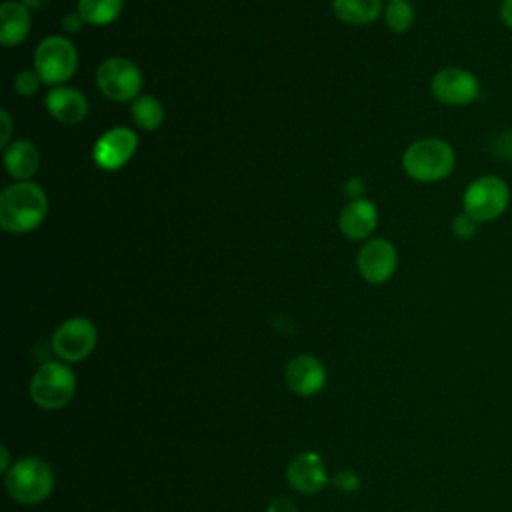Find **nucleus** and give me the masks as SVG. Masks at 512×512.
<instances>
[{"instance_id": "nucleus-1", "label": "nucleus", "mask_w": 512, "mask_h": 512, "mask_svg": "<svg viewBox=\"0 0 512 512\" xmlns=\"http://www.w3.org/2000/svg\"><path fill=\"white\" fill-rule=\"evenodd\" d=\"M48 214L46 192L30 182L22 180L2 190L0 194V226L10 234H24L42 224Z\"/></svg>"}, {"instance_id": "nucleus-2", "label": "nucleus", "mask_w": 512, "mask_h": 512, "mask_svg": "<svg viewBox=\"0 0 512 512\" xmlns=\"http://www.w3.org/2000/svg\"><path fill=\"white\" fill-rule=\"evenodd\" d=\"M402 168L416 182H440L454 172L456 152L452 144L442 138H418L404 150Z\"/></svg>"}, {"instance_id": "nucleus-3", "label": "nucleus", "mask_w": 512, "mask_h": 512, "mask_svg": "<svg viewBox=\"0 0 512 512\" xmlns=\"http://www.w3.org/2000/svg\"><path fill=\"white\" fill-rule=\"evenodd\" d=\"M512 202L508 182L498 174H482L474 178L462 192V212L478 224H488L506 214Z\"/></svg>"}, {"instance_id": "nucleus-4", "label": "nucleus", "mask_w": 512, "mask_h": 512, "mask_svg": "<svg viewBox=\"0 0 512 512\" xmlns=\"http://www.w3.org/2000/svg\"><path fill=\"white\" fill-rule=\"evenodd\" d=\"M4 488L20 504H40L54 490V472L46 460L24 456L4 474Z\"/></svg>"}, {"instance_id": "nucleus-5", "label": "nucleus", "mask_w": 512, "mask_h": 512, "mask_svg": "<svg viewBox=\"0 0 512 512\" xmlns=\"http://www.w3.org/2000/svg\"><path fill=\"white\" fill-rule=\"evenodd\" d=\"M28 390L42 410H60L76 394V374L66 362H44L32 374Z\"/></svg>"}, {"instance_id": "nucleus-6", "label": "nucleus", "mask_w": 512, "mask_h": 512, "mask_svg": "<svg viewBox=\"0 0 512 512\" xmlns=\"http://www.w3.org/2000/svg\"><path fill=\"white\" fill-rule=\"evenodd\" d=\"M78 68V52L64 36H48L40 40L34 52V70L40 80L50 86H62Z\"/></svg>"}, {"instance_id": "nucleus-7", "label": "nucleus", "mask_w": 512, "mask_h": 512, "mask_svg": "<svg viewBox=\"0 0 512 512\" xmlns=\"http://www.w3.org/2000/svg\"><path fill=\"white\" fill-rule=\"evenodd\" d=\"M430 92L434 100L444 106L464 108L480 98L482 84L472 70L462 66H446L432 76Z\"/></svg>"}, {"instance_id": "nucleus-8", "label": "nucleus", "mask_w": 512, "mask_h": 512, "mask_svg": "<svg viewBox=\"0 0 512 512\" xmlns=\"http://www.w3.org/2000/svg\"><path fill=\"white\" fill-rule=\"evenodd\" d=\"M140 68L122 56L106 58L96 70V84L100 92L114 102H128L138 98L142 88Z\"/></svg>"}, {"instance_id": "nucleus-9", "label": "nucleus", "mask_w": 512, "mask_h": 512, "mask_svg": "<svg viewBox=\"0 0 512 512\" xmlns=\"http://www.w3.org/2000/svg\"><path fill=\"white\" fill-rule=\"evenodd\" d=\"M98 342V330L92 320L74 316L64 320L52 334V350L62 362H80L88 358Z\"/></svg>"}, {"instance_id": "nucleus-10", "label": "nucleus", "mask_w": 512, "mask_h": 512, "mask_svg": "<svg viewBox=\"0 0 512 512\" xmlns=\"http://www.w3.org/2000/svg\"><path fill=\"white\" fill-rule=\"evenodd\" d=\"M138 136L126 128L116 126L106 130L92 148V158L102 170H118L122 168L136 152Z\"/></svg>"}, {"instance_id": "nucleus-11", "label": "nucleus", "mask_w": 512, "mask_h": 512, "mask_svg": "<svg viewBox=\"0 0 512 512\" xmlns=\"http://www.w3.org/2000/svg\"><path fill=\"white\" fill-rule=\"evenodd\" d=\"M398 268V252L384 238L368 240L358 252V272L370 284H384Z\"/></svg>"}, {"instance_id": "nucleus-12", "label": "nucleus", "mask_w": 512, "mask_h": 512, "mask_svg": "<svg viewBox=\"0 0 512 512\" xmlns=\"http://www.w3.org/2000/svg\"><path fill=\"white\" fill-rule=\"evenodd\" d=\"M286 482L292 490L312 496L330 484V476L322 456L314 450H304L290 460L286 468Z\"/></svg>"}, {"instance_id": "nucleus-13", "label": "nucleus", "mask_w": 512, "mask_h": 512, "mask_svg": "<svg viewBox=\"0 0 512 512\" xmlns=\"http://www.w3.org/2000/svg\"><path fill=\"white\" fill-rule=\"evenodd\" d=\"M326 368L322 360H318L312 354H298L292 360H288L284 368V380L288 388L298 396H314L318 394L326 384Z\"/></svg>"}, {"instance_id": "nucleus-14", "label": "nucleus", "mask_w": 512, "mask_h": 512, "mask_svg": "<svg viewBox=\"0 0 512 512\" xmlns=\"http://www.w3.org/2000/svg\"><path fill=\"white\" fill-rule=\"evenodd\" d=\"M44 106L52 114V118L62 124H78L88 114L86 96L80 90L64 84L48 90L44 98Z\"/></svg>"}, {"instance_id": "nucleus-15", "label": "nucleus", "mask_w": 512, "mask_h": 512, "mask_svg": "<svg viewBox=\"0 0 512 512\" xmlns=\"http://www.w3.org/2000/svg\"><path fill=\"white\" fill-rule=\"evenodd\" d=\"M340 230L350 240L368 238L378 224V210L368 198L350 200L340 212Z\"/></svg>"}, {"instance_id": "nucleus-16", "label": "nucleus", "mask_w": 512, "mask_h": 512, "mask_svg": "<svg viewBox=\"0 0 512 512\" xmlns=\"http://www.w3.org/2000/svg\"><path fill=\"white\" fill-rule=\"evenodd\" d=\"M0 42L2 46H18L26 40L30 32V10L16 0H6L0 6Z\"/></svg>"}, {"instance_id": "nucleus-17", "label": "nucleus", "mask_w": 512, "mask_h": 512, "mask_svg": "<svg viewBox=\"0 0 512 512\" xmlns=\"http://www.w3.org/2000/svg\"><path fill=\"white\" fill-rule=\"evenodd\" d=\"M4 166L8 174L18 182L28 180L40 166L38 148L28 140H14L4 148Z\"/></svg>"}, {"instance_id": "nucleus-18", "label": "nucleus", "mask_w": 512, "mask_h": 512, "mask_svg": "<svg viewBox=\"0 0 512 512\" xmlns=\"http://www.w3.org/2000/svg\"><path fill=\"white\" fill-rule=\"evenodd\" d=\"M332 10L342 22L364 26L380 16L382 0H332Z\"/></svg>"}, {"instance_id": "nucleus-19", "label": "nucleus", "mask_w": 512, "mask_h": 512, "mask_svg": "<svg viewBox=\"0 0 512 512\" xmlns=\"http://www.w3.org/2000/svg\"><path fill=\"white\" fill-rule=\"evenodd\" d=\"M124 0H78V12L86 24L106 26L122 12Z\"/></svg>"}, {"instance_id": "nucleus-20", "label": "nucleus", "mask_w": 512, "mask_h": 512, "mask_svg": "<svg viewBox=\"0 0 512 512\" xmlns=\"http://www.w3.org/2000/svg\"><path fill=\"white\" fill-rule=\"evenodd\" d=\"M130 114L132 120L142 128V130H156L164 122V106L158 98L154 96H138L130 104Z\"/></svg>"}, {"instance_id": "nucleus-21", "label": "nucleus", "mask_w": 512, "mask_h": 512, "mask_svg": "<svg viewBox=\"0 0 512 512\" xmlns=\"http://www.w3.org/2000/svg\"><path fill=\"white\" fill-rule=\"evenodd\" d=\"M416 18L414 6L408 0H390L384 8V20L390 30L394 32H406L412 28Z\"/></svg>"}, {"instance_id": "nucleus-22", "label": "nucleus", "mask_w": 512, "mask_h": 512, "mask_svg": "<svg viewBox=\"0 0 512 512\" xmlns=\"http://www.w3.org/2000/svg\"><path fill=\"white\" fill-rule=\"evenodd\" d=\"M450 228H452V234H454L456 238H460V240H470V238H474V236L478 234L480 224H478L474 218H470L466 212H460V214H456V216L452 218Z\"/></svg>"}, {"instance_id": "nucleus-23", "label": "nucleus", "mask_w": 512, "mask_h": 512, "mask_svg": "<svg viewBox=\"0 0 512 512\" xmlns=\"http://www.w3.org/2000/svg\"><path fill=\"white\" fill-rule=\"evenodd\" d=\"M40 84H44V82L40 80V76H38L36 70H22V72H18V76L14 78V88H16V92L22 94V96H32V94H36L38 88H40Z\"/></svg>"}, {"instance_id": "nucleus-24", "label": "nucleus", "mask_w": 512, "mask_h": 512, "mask_svg": "<svg viewBox=\"0 0 512 512\" xmlns=\"http://www.w3.org/2000/svg\"><path fill=\"white\" fill-rule=\"evenodd\" d=\"M330 484L342 494H352L360 488V478L352 470H340L330 478Z\"/></svg>"}, {"instance_id": "nucleus-25", "label": "nucleus", "mask_w": 512, "mask_h": 512, "mask_svg": "<svg viewBox=\"0 0 512 512\" xmlns=\"http://www.w3.org/2000/svg\"><path fill=\"white\" fill-rule=\"evenodd\" d=\"M492 152L498 160H506L512 162V128L500 132L494 140H492Z\"/></svg>"}, {"instance_id": "nucleus-26", "label": "nucleus", "mask_w": 512, "mask_h": 512, "mask_svg": "<svg viewBox=\"0 0 512 512\" xmlns=\"http://www.w3.org/2000/svg\"><path fill=\"white\" fill-rule=\"evenodd\" d=\"M0 124H2L0 146L6 148V146H8V140H10V134H12V118H10L8 110H2V112H0Z\"/></svg>"}, {"instance_id": "nucleus-27", "label": "nucleus", "mask_w": 512, "mask_h": 512, "mask_svg": "<svg viewBox=\"0 0 512 512\" xmlns=\"http://www.w3.org/2000/svg\"><path fill=\"white\" fill-rule=\"evenodd\" d=\"M266 512H298V508L290 498H276L268 504Z\"/></svg>"}, {"instance_id": "nucleus-28", "label": "nucleus", "mask_w": 512, "mask_h": 512, "mask_svg": "<svg viewBox=\"0 0 512 512\" xmlns=\"http://www.w3.org/2000/svg\"><path fill=\"white\" fill-rule=\"evenodd\" d=\"M82 24H84V18L80 16L78 10H76V12H70V14H66V16L62 18V26H64V30H68V32H78V30L82 28Z\"/></svg>"}, {"instance_id": "nucleus-29", "label": "nucleus", "mask_w": 512, "mask_h": 512, "mask_svg": "<svg viewBox=\"0 0 512 512\" xmlns=\"http://www.w3.org/2000/svg\"><path fill=\"white\" fill-rule=\"evenodd\" d=\"M498 18L504 28L512 30V0H502L498 6Z\"/></svg>"}, {"instance_id": "nucleus-30", "label": "nucleus", "mask_w": 512, "mask_h": 512, "mask_svg": "<svg viewBox=\"0 0 512 512\" xmlns=\"http://www.w3.org/2000/svg\"><path fill=\"white\" fill-rule=\"evenodd\" d=\"M362 190H364V184H362L360 180H348V182H346V194L352 196V200L362 198V196H358Z\"/></svg>"}, {"instance_id": "nucleus-31", "label": "nucleus", "mask_w": 512, "mask_h": 512, "mask_svg": "<svg viewBox=\"0 0 512 512\" xmlns=\"http://www.w3.org/2000/svg\"><path fill=\"white\" fill-rule=\"evenodd\" d=\"M0 452H2L0 472H2V474H6V472L10 470V466H12V464H10V452H8V446H6V444H2V446H0Z\"/></svg>"}, {"instance_id": "nucleus-32", "label": "nucleus", "mask_w": 512, "mask_h": 512, "mask_svg": "<svg viewBox=\"0 0 512 512\" xmlns=\"http://www.w3.org/2000/svg\"><path fill=\"white\" fill-rule=\"evenodd\" d=\"M46 2H48V0H22V4H24L28 10H38V8H42Z\"/></svg>"}]
</instances>
